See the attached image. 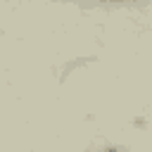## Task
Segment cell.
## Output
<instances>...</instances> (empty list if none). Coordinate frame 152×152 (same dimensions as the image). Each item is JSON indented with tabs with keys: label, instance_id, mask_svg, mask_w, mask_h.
Here are the masks:
<instances>
[{
	"label": "cell",
	"instance_id": "1",
	"mask_svg": "<svg viewBox=\"0 0 152 152\" xmlns=\"http://www.w3.org/2000/svg\"><path fill=\"white\" fill-rule=\"evenodd\" d=\"M107 152H116V150H107Z\"/></svg>",
	"mask_w": 152,
	"mask_h": 152
}]
</instances>
